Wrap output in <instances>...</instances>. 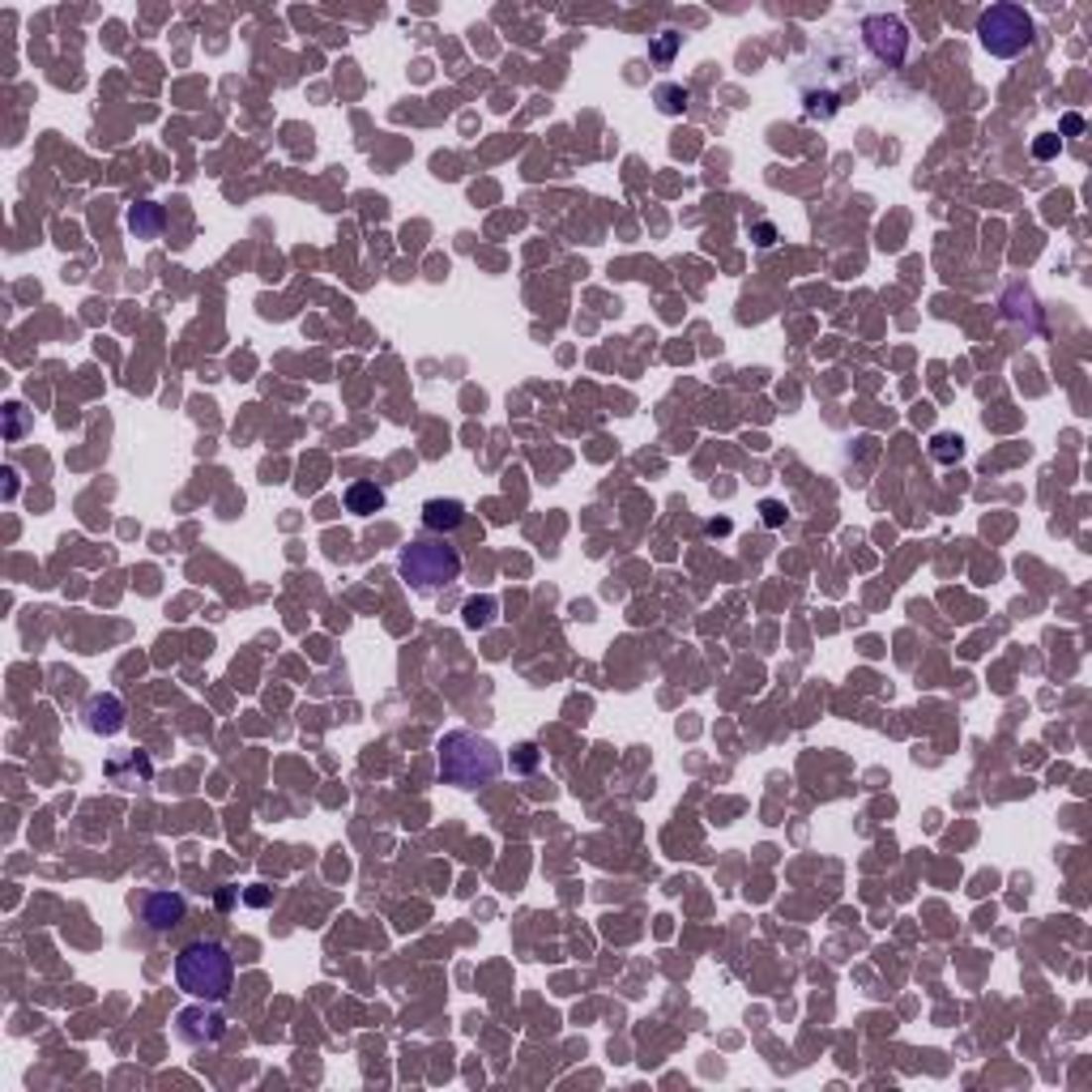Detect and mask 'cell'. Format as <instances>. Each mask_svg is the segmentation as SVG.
I'll use <instances>...</instances> for the list:
<instances>
[{
  "label": "cell",
  "mask_w": 1092,
  "mask_h": 1092,
  "mask_svg": "<svg viewBox=\"0 0 1092 1092\" xmlns=\"http://www.w3.org/2000/svg\"><path fill=\"white\" fill-rule=\"evenodd\" d=\"M513 764H517V769H534V764H538V747H534V743H521Z\"/></svg>",
  "instance_id": "4fadbf2b"
},
{
  "label": "cell",
  "mask_w": 1092,
  "mask_h": 1092,
  "mask_svg": "<svg viewBox=\"0 0 1092 1092\" xmlns=\"http://www.w3.org/2000/svg\"><path fill=\"white\" fill-rule=\"evenodd\" d=\"M397 572L415 593H435L461 576V550L444 538H415L397 559Z\"/></svg>",
  "instance_id": "3957f363"
},
{
  "label": "cell",
  "mask_w": 1092,
  "mask_h": 1092,
  "mask_svg": "<svg viewBox=\"0 0 1092 1092\" xmlns=\"http://www.w3.org/2000/svg\"><path fill=\"white\" fill-rule=\"evenodd\" d=\"M465 521V504L461 500H427L423 504V525L431 534H452Z\"/></svg>",
  "instance_id": "ba28073f"
},
{
  "label": "cell",
  "mask_w": 1092,
  "mask_h": 1092,
  "mask_svg": "<svg viewBox=\"0 0 1092 1092\" xmlns=\"http://www.w3.org/2000/svg\"><path fill=\"white\" fill-rule=\"evenodd\" d=\"M1032 35H1037L1032 13L1025 5H1012V0L982 9V18H977V39H982V48L990 56H999V61H1012V56L1029 52Z\"/></svg>",
  "instance_id": "277c9868"
},
{
  "label": "cell",
  "mask_w": 1092,
  "mask_h": 1092,
  "mask_svg": "<svg viewBox=\"0 0 1092 1092\" xmlns=\"http://www.w3.org/2000/svg\"><path fill=\"white\" fill-rule=\"evenodd\" d=\"M764 521H769V525H782V504H764Z\"/></svg>",
  "instance_id": "9a60e30c"
},
{
  "label": "cell",
  "mask_w": 1092,
  "mask_h": 1092,
  "mask_svg": "<svg viewBox=\"0 0 1092 1092\" xmlns=\"http://www.w3.org/2000/svg\"><path fill=\"white\" fill-rule=\"evenodd\" d=\"M960 452H964V448H960V439H956V435H934V439H930V457H934V461H943V465L960 461Z\"/></svg>",
  "instance_id": "8fae6325"
},
{
  "label": "cell",
  "mask_w": 1092,
  "mask_h": 1092,
  "mask_svg": "<svg viewBox=\"0 0 1092 1092\" xmlns=\"http://www.w3.org/2000/svg\"><path fill=\"white\" fill-rule=\"evenodd\" d=\"M176 982L183 995L201 1003H222L235 986V960L218 939H196L176 956Z\"/></svg>",
  "instance_id": "7a4b0ae2"
},
{
  "label": "cell",
  "mask_w": 1092,
  "mask_h": 1092,
  "mask_svg": "<svg viewBox=\"0 0 1092 1092\" xmlns=\"http://www.w3.org/2000/svg\"><path fill=\"white\" fill-rule=\"evenodd\" d=\"M1062 129H1067V133H1080L1084 120H1080V116H1067V120H1062Z\"/></svg>",
  "instance_id": "2e32d148"
},
{
  "label": "cell",
  "mask_w": 1092,
  "mask_h": 1092,
  "mask_svg": "<svg viewBox=\"0 0 1092 1092\" xmlns=\"http://www.w3.org/2000/svg\"><path fill=\"white\" fill-rule=\"evenodd\" d=\"M504 769V756L491 739H482L474 730H452L439 739V777L457 789H478L495 782Z\"/></svg>",
  "instance_id": "6da1fadb"
},
{
  "label": "cell",
  "mask_w": 1092,
  "mask_h": 1092,
  "mask_svg": "<svg viewBox=\"0 0 1092 1092\" xmlns=\"http://www.w3.org/2000/svg\"><path fill=\"white\" fill-rule=\"evenodd\" d=\"M346 508L354 517H372L385 508V491L376 482H354V487H346Z\"/></svg>",
  "instance_id": "30bf717a"
},
{
  "label": "cell",
  "mask_w": 1092,
  "mask_h": 1092,
  "mask_svg": "<svg viewBox=\"0 0 1092 1092\" xmlns=\"http://www.w3.org/2000/svg\"><path fill=\"white\" fill-rule=\"evenodd\" d=\"M658 107L666 111V116H678V111L687 107V90L683 86H662L658 90Z\"/></svg>",
  "instance_id": "7c38bea8"
},
{
  "label": "cell",
  "mask_w": 1092,
  "mask_h": 1092,
  "mask_svg": "<svg viewBox=\"0 0 1092 1092\" xmlns=\"http://www.w3.org/2000/svg\"><path fill=\"white\" fill-rule=\"evenodd\" d=\"M180 1037L201 1045V1041H218L222 1037V1016L214 1012H183L180 1016Z\"/></svg>",
  "instance_id": "9c48e42d"
},
{
  "label": "cell",
  "mask_w": 1092,
  "mask_h": 1092,
  "mask_svg": "<svg viewBox=\"0 0 1092 1092\" xmlns=\"http://www.w3.org/2000/svg\"><path fill=\"white\" fill-rule=\"evenodd\" d=\"M183 913H188V905H183L180 892H150V897H146V921H150V930H159V934L176 930L180 921H183Z\"/></svg>",
  "instance_id": "8992f818"
},
{
  "label": "cell",
  "mask_w": 1092,
  "mask_h": 1092,
  "mask_svg": "<svg viewBox=\"0 0 1092 1092\" xmlns=\"http://www.w3.org/2000/svg\"><path fill=\"white\" fill-rule=\"evenodd\" d=\"M862 44L871 48V56L879 64H901L905 52H910V31H905L901 18H888V13H871L862 22Z\"/></svg>",
  "instance_id": "5b68a950"
},
{
  "label": "cell",
  "mask_w": 1092,
  "mask_h": 1092,
  "mask_svg": "<svg viewBox=\"0 0 1092 1092\" xmlns=\"http://www.w3.org/2000/svg\"><path fill=\"white\" fill-rule=\"evenodd\" d=\"M1032 154H1037V159H1054V154H1058V137H1041L1037 146H1032Z\"/></svg>",
  "instance_id": "5bb4252c"
},
{
  "label": "cell",
  "mask_w": 1092,
  "mask_h": 1092,
  "mask_svg": "<svg viewBox=\"0 0 1092 1092\" xmlns=\"http://www.w3.org/2000/svg\"><path fill=\"white\" fill-rule=\"evenodd\" d=\"M81 717H86V730L103 734V739L124 730V704L116 696H94L86 708H81Z\"/></svg>",
  "instance_id": "52a82bcc"
}]
</instances>
